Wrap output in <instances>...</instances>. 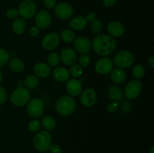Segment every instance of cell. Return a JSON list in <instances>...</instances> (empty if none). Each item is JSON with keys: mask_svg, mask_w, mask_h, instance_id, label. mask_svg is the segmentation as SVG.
Here are the masks:
<instances>
[{"mask_svg": "<svg viewBox=\"0 0 154 153\" xmlns=\"http://www.w3.org/2000/svg\"><path fill=\"white\" fill-rule=\"evenodd\" d=\"M39 29L40 28H38L37 26H32L31 28L29 29V34L31 36H32V37H35V36H37L38 34H39Z\"/></svg>", "mask_w": 154, "mask_h": 153, "instance_id": "obj_41", "label": "cell"}, {"mask_svg": "<svg viewBox=\"0 0 154 153\" xmlns=\"http://www.w3.org/2000/svg\"><path fill=\"white\" fill-rule=\"evenodd\" d=\"M74 46L78 52L82 54H87L91 50L92 42L87 37L81 36L74 40Z\"/></svg>", "mask_w": 154, "mask_h": 153, "instance_id": "obj_14", "label": "cell"}, {"mask_svg": "<svg viewBox=\"0 0 154 153\" xmlns=\"http://www.w3.org/2000/svg\"><path fill=\"white\" fill-rule=\"evenodd\" d=\"M78 62H79V64L81 67L87 68L90 64L91 58H90V56L87 55V54H82L78 58Z\"/></svg>", "mask_w": 154, "mask_h": 153, "instance_id": "obj_34", "label": "cell"}, {"mask_svg": "<svg viewBox=\"0 0 154 153\" xmlns=\"http://www.w3.org/2000/svg\"><path fill=\"white\" fill-rule=\"evenodd\" d=\"M33 71L37 77L46 78L49 76L51 73V66L45 62H38L35 64Z\"/></svg>", "mask_w": 154, "mask_h": 153, "instance_id": "obj_18", "label": "cell"}, {"mask_svg": "<svg viewBox=\"0 0 154 153\" xmlns=\"http://www.w3.org/2000/svg\"><path fill=\"white\" fill-rule=\"evenodd\" d=\"M141 90H142L141 82L137 80H132L129 81L126 86L123 94L128 100H132L136 99L140 95Z\"/></svg>", "mask_w": 154, "mask_h": 153, "instance_id": "obj_8", "label": "cell"}, {"mask_svg": "<svg viewBox=\"0 0 154 153\" xmlns=\"http://www.w3.org/2000/svg\"><path fill=\"white\" fill-rule=\"evenodd\" d=\"M80 100L84 106L87 107L93 106L97 100V94L93 88H87L81 92Z\"/></svg>", "mask_w": 154, "mask_h": 153, "instance_id": "obj_12", "label": "cell"}, {"mask_svg": "<svg viewBox=\"0 0 154 153\" xmlns=\"http://www.w3.org/2000/svg\"><path fill=\"white\" fill-rule=\"evenodd\" d=\"M86 20H87V22H93L94 21H96L97 20V15L94 12H90L87 14V16H85Z\"/></svg>", "mask_w": 154, "mask_h": 153, "instance_id": "obj_39", "label": "cell"}, {"mask_svg": "<svg viewBox=\"0 0 154 153\" xmlns=\"http://www.w3.org/2000/svg\"><path fill=\"white\" fill-rule=\"evenodd\" d=\"M117 0H102V3L105 7L111 8L115 4Z\"/></svg>", "mask_w": 154, "mask_h": 153, "instance_id": "obj_42", "label": "cell"}, {"mask_svg": "<svg viewBox=\"0 0 154 153\" xmlns=\"http://www.w3.org/2000/svg\"><path fill=\"white\" fill-rule=\"evenodd\" d=\"M71 28L75 31H81L84 29L87 26V21L85 16H76L72 18L69 22Z\"/></svg>", "mask_w": 154, "mask_h": 153, "instance_id": "obj_19", "label": "cell"}, {"mask_svg": "<svg viewBox=\"0 0 154 153\" xmlns=\"http://www.w3.org/2000/svg\"><path fill=\"white\" fill-rule=\"evenodd\" d=\"M52 145V136L48 130H41L33 139V146L36 150L41 152H46Z\"/></svg>", "mask_w": 154, "mask_h": 153, "instance_id": "obj_3", "label": "cell"}, {"mask_svg": "<svg viewBox=\"0 0 154 153\" xmlns=\"http://www.w3.org/2000/svg\"><path fill=\"white\" fill-rule=\"evenodd\" d=\"M108 33L111 37L120 38L124 34L125 27L120 22L118 21H112L109 22L107 26Z\"/></svg>", "mask_w": 154, "mask_h": 153, "instance_id": "obj_16", "label": "cell"}, {"mask_svg": "<svg viewBox=\"0 0 154 153\" xmlns=\"http://www.w3.org/2000/svg\"><path fill=\"white\" fill-rule=\"evenodd\" d=\"M37 11L36 4L32 0H24L20 4L18 13L23 19H31Z\"/></svg>", "mask_w": 154, "mask_h": 153, "instance_id": "obj_7", "label": "cell"}, {"mask_svg": "<svg viewBox=\"0 0 154 153\" xmlns=\"http://www.w3.org/2000/svg\"><path fill=\"white\" fill-rule=\"evenodd\" d=\"M2 78H3V74L2 73L1 70H0V83H1L2 81Z\"/></svg>", "mask_w": 154, "mask_h": 153, "instance_id": "obj_44", "label": "cell"}, {"mask_svg": "<svg viewBox=\"0 0 154 153\" xmlns=\"http://www.w3.org/2000/svg\"><path fill=\"white\" fill-rule=\"evenodd\" d=\"M111 78L114 83L123 84L126 80V73L123 69L117 68L111 70Z\"/></svg>", "mask_w": 154, "mask_h": 153, "instance_id": "obj_22", "label": "cell"}, {"mask_svg": "<svg viewBox=\"0 0 154 153\" xmlns=\"http://www.w3.org/2000/svg\"><path fill=\"white\" fill-rule=\"evenodd\" d=\"M9 67L14 73H20L24 70V63L22 60L17 58H14L9 62Z\"/></svg>", "mask_w": 154, "mask_h": 153, "instance_id": "obj_24", "label": "cell"}, {"mask_svg": "<svg viewBox=\"0 0 154 153\" xmlns=\"http://www.w3.org/2000/svg\"><path fill=\"white\" fill-rule=\"evenodd\" d=\"M44 4L48 9H52L57 4V0H43Z\"/></svg>", "mask_w": 154, "mask_h": 153, "instance_id": "obj_38", "label": "cell"}, {"mask_svg": "<svg viewBox=\"0 0 154 153\" xmlns=\"http://www.w3.org/2000/svg\"><path fill=\"white\" fill-rule=\"evenodd\" d=\"M0 115H1V112H0Z\"/></svg>", "mask_w": 154, "mask_h": 153, "instance_id": "obj_46", "label": "cell"}, {"mask_svg": "<svg viewBox=\"0 0 154 153\" xmlns=\"http://www.w3.org/2000/svg\"><path fill=\"white\" fill-rule=\"evenodd\" d=\"M117 42L111 36L100 34L93 38L92 47L96 54L102 56L110 55L116 49Z\"/></svg>", "mask_w": 154, "mask_h": 153, "instance_id": "obj_1", "label": "cell"}, {"mask_svg": "<svg viewBox=\"0 0 154 153\" xmlns=\"http://www.w3.org/2000/svg\"><path fill=\"white\" fill-rule=\"evenodd\" d=\"M145 69L141 64H137L132 69V75L136 79H141L144 76Z\"/></svg>", "mask_w": 154, "mask_h": 153, "instance_id": "obj_29", "label": "cell"}, {"mask_svg": "<svg viewBox=\"0 0 154 153\" xmlns=\"http://www.w3.org/2000/svg\"><path fill=\"white\" fill-rule=\"evenodd\" d=\"M43 153H47V152H43Z\"/></svg>", "mask_w": 154, "mask_h": 153, "instance_id": "obj_47", "label": "cell"}, {"mask_svg": "<svg viewBox=\"0 0 154 153\" xmlns=\"http://www.w3.org/2000/svg\"><path fill=\"white\" fill-rule=\"evenodd\" d=\"M69 74L73 76L74 78H78L82 75L83 74V68L80 64H72L70 68V71Z\"/></svg>", "mask_w": 154, "mask_h": 153, "instance_id": "obj_30", "label": "cell"}, {"mask_svg": "<svg viewBox=\"0 0 154 153\" xmlns=\"http://www.w3.org/2000/svg\"><path fill=\"white\" fill-rule=\"evenodd\" d=\"M66 90L71 96H78L82 92V82L77 78L69 79L66 82Z\"/></svg>", "mask_w": 154, "mask_h": 153, "instance_id": "obj_15", "label": "cell"}, {"mask_svg": "<svg viewBox=\"0 0 154 153\" xmlns=\"http://www.w3.org/2000/svg\"><path fill=\"white\" fill-rule=\"evenodd\" d=\"M60 43V37L57 32H49L44 36L42 40V45L47 50L56 49Z\"/></svg>", "mask_w": 154, "mask_h": 153, "instance_id": "obj_11", "label": "cell"}, {"mask_svg": "<svg viewBox=\"0 0 154 153\" xmlns=\"http://www.w3.org/2000/svg\"><path fill=\"white\" fill-rule=\"evenodd\" d=\"M149 153H154V147L153 146L151 148V149H150V152Z\"/></svg>", "mask_w": 154, "mask_h": 153, "instance_id": "obj_45", "label": "cell"}, {"mask_svg": "<svg viewBox=\"0 0 154 153\" xmlns=\"http://www.w3.org/2000/svg\"><path fill=\"white\" fill-rule=\"evenodd\" d=\"M148 64L150 67L152 68H154V56H150V58H148Z\"/></svg>", "mask_w": 154, "mask_h": 153, "instance_id": "obj_43", "label": "cell"}, {"mask_svg": "<svg viewBox=\"0 0 154 153\" xmlns=\"http://www.w3.org/2000/svg\"><path fill=\"white\" fill-rule=\"evenodd\" d=\"M10 60V54L6 50L0 48V67L7 64Z\"/></svg>", "mask_w": 154, "mask_h": 153, "instance_id": "obj_32", "label": "cell"}, {"mask_svg": "<svg viewBox=\"0 0 154 153\" xmlns=\"http://www.w3.org/2000/svg\"><path fill=\"white\" fill-rule=\"evenodd\" d=\"M18 15H19L18 10H17L16 8H14L8 9V10L6 11V16L9 19H16Z\"/></svg>", "mask_w": 154, "mask_h": 153, "instance_id": "obj_35", "label": "cell"}, {"mask_svg": "<svg viewBox=\"0 0 154 153\" xmlns=\"http://www.w3.org/2000/svg\"><path fill=\"white\" fill-rule=\"evenodd\" d=\"M135 58L130 51L123 50L115 54L114 57V64L119 68H128L133 64Z\"/></svg>", "mask_w": 154, "mask_h": 153, "instance_id": "obj_4", "label": "cell"}, {"mask_svg": "<svg viewBox=\"0 0 154 153\" xmlns=\"http://www.w3.org/2000/svg\"><path fill=\"white\" fill-rule=\"evenodd\" d=\"M49 150L51 153H63V149L59 145H51Z\"/></svg>", "mask_w": 154, "mask_h": 153, "instance_id": "obj_40", "label": "cell"}, {"mask_svg": "<svg viewBox=\"0 0 154 153\" xmlns=\"http://www.w3.org/2000/svg\"><path fill=\"white\" fill-rule=\"evenodd\" d=\"M42 124L44 128L46 130H52L57 126V122L54 119V117L51 116H44L42 119Z\"/></svg>", "mask_w": 154, "mask_h": 153, "instance_id": "obj_25", "label": "cell"}, {"mask_svg": "<svg viewBox=\"0 0 154 153\" xmlns=\"http://www.w3.org/2000/svg\"><path fill=\"white\" fill-rule=\"evenodd\" d=\"M108 95L112 101L120 102L123 100L124 94L120 87L117 86H111L108 90Z\"/></svg>", "mask_w": 154, "mask_h": 153, "instance_id": "obj_20", "label": "cell"}, {"mask_svg": "<svg viewBox=\"0 0 154 153\" xmlns=\"http://www.w3.org/2000/svg\"><path fill=\"white\" fill-rule=\"evenodd\" d=\"M102 28H103V24H102V21L99 20H96L90 25V30L94 34H98L102 30Z\"/></svg>", "mask_w": 154, "mask_h": 153, "instance_id": "obj_33", "label": "cell"}, {"mask_svg": "<svg viewBox=\"0 0 154 153\" xmlns=\"http://www.w3.org/2000/svg\"><path fill=\"white\" fill-rule=\"evenodd\" d=\"M53 76L58 82H66L69 80V70L64 67L56 68L53 71Z\"/></svg>", "mask_w": 154, "mask_h": 153, "instance_id": "obj_21", "label": "cell"}, {"mask_svg": "<svg viewBox=\"0 0 154 153\" xmlns=\"http://www.w3.org/2000/svg\"><path fill=\"white\" fill-rule=\"evenodd\" d=\"M114 68V63L109 58H102L98 60L95 65V70L101 75H105L111 73Z\"/></svg>", "mask_w": 154, "mask_h": 153, "instance_id": "obj_13", "label": "cell"}, {"mask_svg": "<svg viewBox=\"0 0 154 153\" xmlns=\"http://www.w3.org/2000/svg\"><path fill=\"white\" fill-rule=\"evenodd\" d=\"M45 111V104L42 99L35 98L29 100L26 106V112L29 116L32 118H39L42 116Z\"/></svg>", "mask_w": 154, "mask_h": 153, "instance_id": "obj_6", "label": "cell"}, {"mask_svg": "<svg viewBox=\"0 0 154 153\" xmlns=\"http://www.w3.org/2000/svg\"><path fill=\"white\" fill-rule=\"evenodd\" d=\"M60 38L66 43H72L75 39V34L72 30L65 29L60 33Z\"/></svg>", "mask_w": 154, "mask_h": 153, "instance_id": "obj_27", "label": "cell"}, {"mask_svg": "<svg viewBox=\"0 0 154 153\" xmlns=\"http://www.w3.org/2000/svg\"><path fill=\"white\" fill-rule=\"evenodd\" d=\"M60 57L57 52H51L48 57V64L51 67H56L60 63Z\"/></svg>", "mask_w": 154, "mask_h": 153, "instance_id": "obj_31", "label": "cell"}, {"mask_svg": "<svg viewBox=\"0 0 154 153\" xmlns=\"http://www.w3.org/2000/svg\"><path fill=\"white\" fill-rule=\"evenodd\" d=\"M7 98H8L7 91L5 90V88L0 86V105L5 103V101L7 100Z\"/></svg>", "mask_w": 154, "mask_h": 153, "instance_id": "obj_37", "label": "cell"}, {"mask_svg": "<svg viewBox=\"0 0 154 153\" xmlns=\"http://www.w3.org/2000/svg\"><path fill=\"white\" fill-rule=\"evenodd\" d=\"M60 59L66 65H72L77 61V54L74 50L71 48L63 49L60 55Z\"/></svg>", "mask_w": 154, "mask_h": 153, "instance_id": "obj_17", "label": "cell"}, {"mask_svg": "<svg viewBox=\"0 0 154 153\" xmlns=\"http://www.w3.org/2000/svg\"><path fill=\"white\" fill-rule=\"evenodd\" d=\"M118 108V102L111 101V103L108 104V106H107V110H108V112H110V113H114V112H117Z\"/></svg>", "mask_w": 154, "mask_h": 153, "instance_id": "obj_36", "label": "cell"}, {"mask_svg": "<svg viewBox=\"0 0 154 153\" xmlns=\"http://www.w3.org/2000/svg\"><path fill=\"white\" fill-rule=\"evenodd\" d=\"M38 78L35 75H29L25 78L23 81V84L25 86V88L30 89V88H34L38 85Z\"/></svg>", "mask_w": 154, "mask_h": 153, "instance_id": "obj_26", "label": "cell"}, {"mask_svg": "<svg viewBox=\"0 0 154 153\" xmlns=\"http://www.w3.org/2000/svg\"><path fill=\"white\" fill-rule=\"evenodd\" d=\"M30 92L24 87H18L14 90L10 97L11 102L17 106H22L26 104L30 99Z\"/></svg>", "mask_w": 154, "mask_h": 153, "instance_id": "obj_5", "label": "cell"}, {"mask_svg": "<svg viewBox=\"0 0 154 153\" xmlns=\"http://www.w3.org/2000/svg\"><path fill=\"white\" fill-rule=\"evenodd\" d=\"M54 8V14L61 20H68L73 15L74 8L69 3L60 2L56 4Z\"/></svg>", "mask_w": 154, "mask_h": 153, "instance_id": "obj_9", "label": "cell"}, {"mask_svg": "<svg viewBox=\"0 0 154 153\" xmlns=\"http://www.w3.org/2000/svg\"><path fill=\"white\" fill-rule=\"evenodd\" d=\"M35 22L36 26L41 29H46L52 22L51 15L48 10H41L35 15Z\"/></svg>", "mask_w": 154, "mask_h": 153, "instance_id": "obj_10", "label": "cell"}, {"mask_svg": "<svg viewBox=\"0 0 154 153\" xmlns=\"http://www.w3.org/2000/svg\"><path fill=\"white\" fill-rule=\"evenodd\" d=\"M11 28L16 34H22L26 28V23L23 18H16L12 23Z\"/></svg>", "mask_w": 154, "mask_h": 153, "instance_id": "obj_23", "label": "cell"}, {"mask_svg": "<svg viewBox=\"0 0 154 153\" xmlns=\"http://www.w3.org/2000/svg\"><path fill=\"white\" fill-rule=\"evenodd\" d=\"M76 109V101L72 96L64 95L60 98L56 103V110L59 114L69 116L73 114Z\"/></svg>", "mask_w": 154, "mask_h": 153, "instance_id": "obj_2", "label": "cell"}, {"mask_svg": "<svg viewBox=\"0 0 154 153\" xmlns=\"http://www.w3.org/2000/svg\"><path fill=\"white\" fill-rule=\"evenodd\" d=\"M41 127H42V123L37 118H34V119L31 120L28 124V130L32 133L38 132Z\"/></svg>", "mask_w": 154, "mask_h": 153, "instance_id": "obj_28", "label": "cell"}]
</instances>
